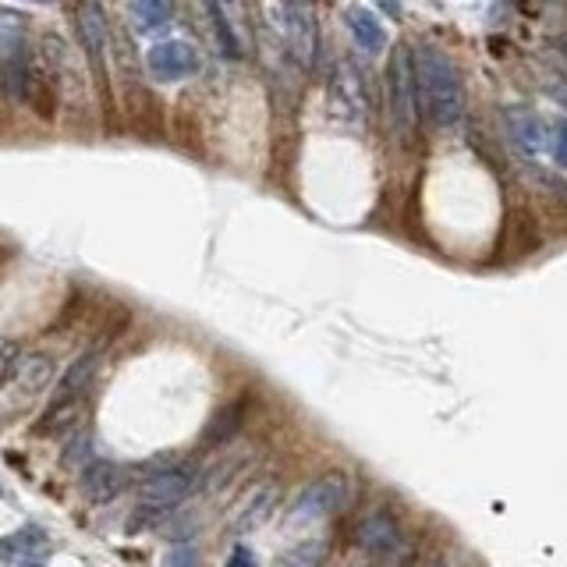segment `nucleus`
<instances>
[{"label": "nucleus", "mask_w": 567, "mask_h": 567, "mask_svg": "<svg viewBox=\"0 0 567 567\" xmlns=\"http://www.w3.org/2000/svg\"><path fill=\"white\" fill-rule=\"evenodd\" d=\"M412 64L419 103L426 107L429 121L436 128H458L461 117H465V86H461L458 64L443 54L436 43H419L412 50Z\"/></svg>", "instance_id": "nucleus-1"}, {"label": "nucleus", "mask_w": 567, "mask_h": 567, "mask_svg": "<svg viewBox=\"0 0 567 567\" xmlns=\"http://www.w3.org/2000/svg\"><path fill=\"white\" fill-rule=\"evenodd\" d=\"M202 486V472L188 461H174V465H153L149 475L142 479L139 500H135L132 521H128V532L156 529L164 525L188 497Z\"/></svg>", "instance_id": "nucleus-2"}, {"label": "nucleus", "mask_w": 567, "mask_h": 567, "mask_svg": "<svg viewBox=\"0 0 567 567\" xmlns=\"http://www.w3.org/2000/svg\"><path fill=\"white\" fill-rule=\"evenodd\" d=\"M351 546L366 560L383 567H412L415 539L404 529L401 514L390 504H373L358 514L351 525Z\"/></svg>", "instance_id": "nucleus-3"}, {"label": "nucleus", "mask_w": 567, "mask_h": 567, "mask_svg": "<svg viewBox=\"0 0 567 567\" xmlns=\"http://www.w3.org/2000/svg\"><path fill=\"white\" fill-rule=\"evenodd\" d=\"M351 500H355V482H351L348 472L319 475L291 500L288 525L291 529H309V525H319V521H330L348 511Z\"/></svg>", "instance_id": "nucleus-4"}, {"label": "nucleus", "mask_w": 567, "mask_h": 567, "mask_svg": "<svg viewBox=\"0 0 567 567\" xmlns=\"http://www.w3.org/2000/svg\"><path fill=\"white\" fill-rule=\"evenodd\" d=\"M390 110H394L397 128L412 135L419 125V86H415L412 54L404 50H394V61H390Z\"/></svg>", "instance_id": "nucleus-5"}, {"label": "nucleus", "mask_w": 567, "mask_h": 567, "mask_svg": "<svg viewBox=\"0 0 567 567\" xmlns=\"http://www.w3.org/2000/svg\"><path fill=\"white\" fill-rule=\"evenodd\" d=\"M146 68L160 82H181V78L199 71V54H195V47L185 43V39H164V43L149 47Z\"/></svg>", "instance_id": "nucleus-6"}, {"label": "nucleus", "mask_w": 567, "mask_h": 567, "mask_svg": "<svg viewBox=\"0 0 567 567\" xmlns=\"http://www.w3.org/2000/svg\"><path fill=\"white\" fill-rule=\"evenodd\" d=\"M78 36L86 47L93 71L100 82H107V18H103L100 0H82L78 4Z\"/></svg>", "instance_id": "nucleus-7"}, {"label": "nucleus", "mask_w": 567, "mask_h": 567, "mask_svg": "<svg viewBox=\"0 0 567 567\" xmlns=\"http://www.w3.org/2000/svg\"><path fill=\"white\" fill-rule=\"evenodd\" d=\"M280 25H284V43H288V50L309 68L312 57H316V22H312L309 4H305V0H288V4H284V15H280Z\"/></svg>", "instance_id": "nucleus-8"}, {"label": "nucleus", "mask_w": 567, "mask_h": 567, "mask_svg": "<svg viewBox=\"0 0 567 567\" xmlns=\"http://www.w3.org/2000/svg\"><path fill=\"white\" fill-rule=\"evenodd\" d=\"M245 419H249V401H245V397H234V401L220 404L217 412L210 415V422L202 426L199 451H220V447H227V443L241 433Z\"/></svg>", "instance_id": "nucleus-9"}, {"label": "nucleus", "mask_w": 567, "mask_h": 567, "mask_svg": "<svg viewBox=\"0 0 567 567\" xmlns=\"http://www.w3.org/2000/svg\"><path fill=\"white\" fill-rule=\"evenodd\" d=\"M128 486V468L117 461H93L89 468H82V493L93 504H110L125 493Z\"/></svg>", "instance_id": "nucleus-10"}, {"label": "nucleus", "mask_w": 567, "mask_h": 567, "mask_svg": "<svg viewBox=\"0 0 567 567\" xmlns=\"http://www.w3.org/2000/svg\"><path fill=\"white\" fill-rule=\"evenodd\" d=\"M504 117H507V125H511V135L518 139V146L529 156H543L546 149L553 153V132L536 110L511 107V110H504Z\"/></svg>", "instance_id": "nucleus-11"}, {"label": "nucleus", "mask_w": 567, "mask_h": 567, "mask_svg": "<svg viewBox=\"0 0 567 567\" xmlns=\"http://www.w3.org/2000/svg\"><path fill=\"white\" fill-rule=\"evenodd\" d=\"M277 504H280V486H273V482L259 486V490L252 493L249 500H245V507L234 514L231 532H234V536H245V532L263 529L266 521L273 518V511H277Z\"/></svg>", "instance_id": "nucleus-12"}, {"label": "nucleus", "mask_w": 567, "mask_h": 567, "mask_svg": "<svg viewBox=\"0 0 567 567\" xmlns=\"http://www.w3.org/2000/svg\"><path fill=\"white\" fill-rule=\"evenodd\" d=\"M96 369H100V351H82V355L64 369L61 383H57V394L54 401H82L86 390L93 387L96 380Z\"/></svg>", "instance_id": "nucleus-13"}, {"label": "nucleus", "mask_w": 567, "mask_h": 567, "mask_svg": "<svg viewBox=\"0 0 567 567\" xmlns=\"http://www.w3.org/2000/svg\"><path fill=\"white\" fill-rule=\"evenodd\" d=\"M344 18H348L351 36L358 39V47L366 54H383L387 50V29H383L380 15L373 8H351Z\"/></svg>", "instance_id": "nucleus-14"}, {"label": "nucleus", "mask_w": 567, "mask_h": 567, "mask_svg": "<svg viewBox=\"0 0 567 567\" xmlns=\"http://www.w3.org/2000/svg\"><path fill=\"white\" fill-rule=\"evenodd\" d=\"M50 376H54V362H50V355H25L15 362L11 380H15V387L22 390V394L36 397L39 390L50 383Z\"/></svg>", "instance_id": "nucleus-15"}, {"label": "nucleus", "mask_w": 567, "mask_h": 567, "mask_svg": "<svg viewBox=\"0 0 567 567\" xmlns=\"http://www.w3.org/2000/svg\"><path fill=\"white\" fill-rule=\"evenodd\" d=\"M47 550H50L47 532L39 529V525H25V529H18L15 536H4V539H0V557L29 560V557H43Z\"/></svg>", "instance_id": "nucleus-16"}, {"label": "nucleus", "mask_w": 567, "mask_h": 567, "mask_svg": "<svg viewBox=\"0 0 567 567\" xmlns=\"http://www.w3.org/2000/svg\"><path fill=\"white\" fill-rule=\"evenodd\" d=\"M25 54V18L11 8H0V64H15Z\"/></svg>", "instance_id": "nucleus-17"}, {"label": "nucleus", "mask_w": 567, "mask_h": 567, "mask_svg": "<svg viewBox=\"0 0 567 567\" xmlns=\"http://www.w3.org/2000/svg\"><path fill=\"white\" fill-rule=\"evenodd\" d=\"M334 100H337V110H348L355 121L369 110L366 93H362V78L351 68H344L341 75L334 78Z\"/></svg>", "instance_id": "nucleus-18"}, {"label": "nucleus", "mask_w": 567, "mask_h": 567, "mask_svg": "<svg viewBox=\"0 0 567 567\" xmlns=\"http://www.w3.org/2000/svg\"><path fill=\"white\" fill-rule=\"evenodd\" d=\"M128 15L142 32H156L174 18V0H128Z\"/></svg>", "instance_id": "nucleus-19"}, {"label": "nucleus", "mask_w": 567, "mask_h": 567, "mask_svg": "<svg viewBox=\"0 0 567 567\" xmlns=\"http://www.w3.org/2000/svg\"><path fill=\"white\" fill-rule=\"evenodd\" d=\"M327 550H330L327 539H305V543L291 546L288 553H280L277 567H319L327 560Z\"/></svg>", "instance_id": "nucleus-20"}, {"label": "nucleus", "mask_w": 567, "mask_h": 567, "mask_svg": "<svg viewBox=\"0 0 567 567\" xmlns=\"http://www.w3.org/2000/svg\"><path fill=\"white\" fill-rule=\"evenodd\" d=\"M553 160L567 167V114L553 121Z\"/></svg>", "instance_id": "nucleus-21"}, {"label": "nucleus", "mask_w": 567, "mask_h": 567, "mask_svg": "<svg viewBox=\"0 0 567 567\" xmlns=\"http://www.w3.org/2000/svg\"><path fill=\"white\" fill-rule=\"evenodd\" d=\"M543 57H546V64H553V71H557V75L567 82V39H560V43L546 47Z\"/></svg>", "instance_id": "nucleus-22"}, {"label": "nucleus", "mask_w": 567, "mask_h": 567, "mask_svg": "<svg viewBox=\"0 0 567 567\" xmlns=\"http://www.w3.org/2000/svg\"><path fill=\"white\" fill-rule=\"evenodd\" d=\"M167 567H195V550L188 543H178L167 553Z\"/></svg>", "instance_id": "nucleus-23"}, {"label": "nucleus", "mask_w": 567, "mask_h": 567, "mask_svg": "<svg viewBox=\"0 0 567 567\" xmlns=\"http://www.w3.org/2000/svg\"><path fill=\"white\" fill-rule=\"evenodd\" d=\"M224 567H259V564H256V553H252L245 543H238V546L231 550V557H227Z\"/></svg>", "instance_id": "nucleus-24"}, {"label": "nucleus", "mask_w": 567, "mask_h": 567, "mask_svg": "<svg viewBox=\"0 0 567 567\" xmlns=\"http://www.w3.org/2000/svg\"><path fill=\"white\" fill-rule=\"evenodd\" d=\"M550 93L557 96V100L567 107V82H564V78H557V82H550Z\"/></svg>", "instance_id": "nucleus-25"}, {"label": "nucleus", "mask_w": 567, "mask_h": 567, "mask_svg": "<svg viewBox=\"0 0 567 567\" xmlns=\"http://www.w3.org/2000/svg\"><path fill=\"white\" fill-rule=\"evenodd\" d=\"M15 567H47V564H43V560H39V557H29V560H18Z\"/></svg>", "instance_id": "nucleus-26"}, {"label": "nucleus", "mask_w": 567, "mask_h": 567, "mask_svg": "<svg viewBox=\"0 0 567 567\" xmlns=\"http://www.w3.org/2000/svg\"><path fill=\"white\" fill-rule=\"evenodd\" d=\"M32 4H54V0H32Z\"/></svg>", "instance_id": "nucleus-27"}, {"label": "nucleus", "mask_w": 567, "mask_h": 567, "mask_svg": "<svg viewBox=\"0 0 567 567\" xmlns=\"http://www.w3.org/2000/svg\"><path fill=\"white\" fill-rule=\"evenodd\" d=\"M0 497H4V486H0Z\"/></svg>", "instance_id": "nucleus-28"}, {"label": "nucleus", "mask_w": 567, "mask_h": 567, "mask_svg": "<svg viewBox=\"0 0 567 567\" xmlns=\"http://www.w3.org/2000/svg\"><path fill=\"white\" fill-rule=\"evenodd\" d=\"M564 39H567V36H564Z\"/></svg>", "instance_id": "nucleus-29"}]
</instances>
